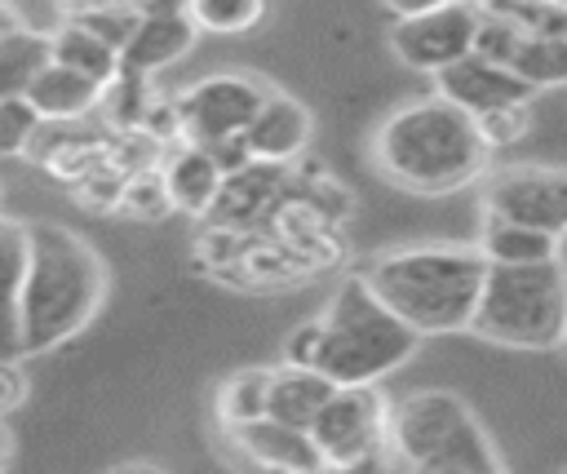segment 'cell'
Returning <instances> with one entry per match:
<instances>
[{"mask_svg": "<svg viewBox=\"0 0 567 474\" xmlns=\"http://www.w3.org/2000/svg\"><path fill=\"white\" fill-rule=\"evenodd\" d=\"M106 297V266L89 239L58 221H27V266L18 284L22 354H44L75 337Z\"/></svg>", "mask_w": 567, "mask_h": 474, "instance_id": "6da1fadb", "label": "cell"}, {"mask_svg": "<svg viewBox=\"0 0 567 474\" xmlns=\"http://www.w3.org/2000/svg\"><path fill=\"white\" fill-rule=\"evenodd\" d=\"M372 159L403 190L447 195L483 173L487 146L474 128V115L434 93V97L408 102L381 120Z\"/></svg>", "mask_w": 567, "mask_h": 474, "instance_id": "7a4b0ae2", "label": "cell"}, {"mask_svg": "<svg viewBox=\"0 0 567 474\" xmlns=\"http://www.w3.org/2000/svg\"><path fill=\"white\" fill-rule=\"evenodd\" d=\"M186 13L199 31H213V35H239L248 27L261 22L266 13V0H186Z\"/></svg>", "mask_w": 567, "mask_h": 474, "instance_id": "484cf974", "label": "cell"}, {"mask_svg": "<svg viewBox=\"0 0 567 474\" xmlns=\"http://www.w3.org/2000/svg\"><path fill=\"white\" fill-rule=\"evenodd\" d=\"M49 62V35L35 31H4L0 35V97L27 93V84L35 80V71Z\"/></svg>", "mask_w": 567, "mask_h": 474, "instance_id": "cb8c5ba5", "label": "cell"}, {"mask_svg": "<svg viewBox=\"0 0 567 474\" xmlns=\"http://www.w3.org/2000/svg\"><path fill=\"white\" fill-rule=\"evenodd\" d=\"M13 461V434L4 430V416H0V470Z\"/></svg>", "mask_w": 567, "mask_h": 474, "instance_id": "74e56055", "label": "cell"}, {"mask_svg": "<svg viewBox=\"0 0 567 474\" xmlns=\"http://www.w3.org/2000/svg\"><path fill=\"white\" fill-rule=\"evenodd\" d=\"M434 84H439V97L456 102L470 115L487 111V106H501V102H532L536 97V89L527 80H518L514 71H505L501 62H492L474 49L465 58H456L452 66H443L434 75Z\"/></svg>", "mask_w": 567, "mask_h": 474, "instance_id": "4fadbf2b", "label": "cell"}, {"mask_svg": "<svg viewBox=\"0 0 567 474\" xmlns=\"http://www.w3.org/2000/svg\"><path fill=\"white\" fill-rule=\"evenodd\" d=\"M40 124H44L40 111L22 93L0 97V155H27V146H31Z\"/></svg>", "mask_w": 567, "mask_h": 474, "instance_id": "f1b7e54d", "label": "cell"}, {"mask_svg": "<svg viewBox=\"0 0 567 474\" xmlns=\"http://www.w3.org/2000/svg\"><path fill=\"white\" fill-rule=\"evenodd\" d=\"M49 58L71 66V71H80V75H89V80H97V84H111L120 75V49L106 44L97 31H89L75 18L49 35Z\"/></svg>", "mask_w": 567, "mask_h": 474, "instance_id": "7402d4cb", "label": "cell"}, {"mask_svg": "<svg viewBox=\"0 0 567 474\" xmlns=\"http://www.w3.org/2000/svg\"><path fill=\"white\" fill-rule=\"evenodd\" d=\"M266 84L257 75H244V71H217V75H204L195 80L182 97H177V111H182V142H217L226 133H244L248 120L257 115V106L266 102Z\"/></svg>", "mask_w": 567, "mask_h": 474, "instance_id": "9c48e42d", "label": "cell"}, {"mask_svg": "<svg viewBox=\"0 0 567 474\" xmlns=\"http://www.w3.org/2000/svg\"><path fill=\"white\" fill-rule=\"evenodd\" d=\"M164 182H168L173 208H182L190 217H208V208L221 190V168L199 142H182V151L164 164Z\"/></svg>", "mask_w": 567, "mask_h": 474, "instance_id": "ac0fdd59", "label": "cell"}, {"mask_svg": "<svg viewBox=\"0 0 567 474\" xmlns=\"http://www.w3.org/2000/svg\"><path fill=\"white\" fill-rule=\"evenodd\" d=\"M337 385L319 372V368H284V372H270V390H266V416L275 421H288V425H301L310 430V421L319 416V408L328 403Z\"/></svg>", "mask_w": 567, "mask_h": 474, "instance_id": "d6986e66", "label": "cell"}, {"mask_svg": "<svg viewBox=\"0 0 567 474\" xmlns=\"http://www.w3.org/2000/svg\"><path fill=\"white\" fill-rule=\"evenodd\" d=\"M266 390H270V372L266 368H244L235 377H226L217 385V416L221 425H248L257 416H266Z\"/></svg>", "mask_w": 567, "mask_h": 474, "instance_id": "d4e9b609", "label": "cell"}, {"mask_svg": "<svg viewBox=\"0 0 567 474\" xmlns=\"http://www.w3.org/2000/svg\"><path fill=\"white\" fill-rule=\"evenodd\" d=\"M230 439L239 443V452L252 465L292 470V474L323 470V456H319L310 430H301V425H288V421H275V416H257L248 425H230Z\"/></svg>", "mask_w": 567, "mask_h": 474, "instance_id": "9a60e30c", "label": "cell"}, {"mask_svg": "<svg viewBox=\"0 0 567 474\" xmlns=\"http://www.w3.org/2000/svg\"><path fill=\"white\" fill-rule=\"evenodd\" d=\"M474 248L496 266H527V261L558 257V235L509 221V217H496V213H483V230H478Z\"/></svg>", "mask_w": 567, "mask_h": 474, "instance_id": "ffe728a7", "label": "cell"}, {"mask_svg": "<svg viewBox=\"0 0 567 474\" xmlns=\"http://www.w3.org/2000/svg\"><path fill=\"white\" fill-rule=\"evenodd\" d=\"M323 319V346L315 368L332 385H372L385 372H394L421 341L412 323H403L363 275H346L337 284L332 306Z\"/></svg>", "mask_w": 567, "mask_h": 474, "instance_id": "277c9868", "label": "cell"}, {"mask_svg": "<svg viewBox=\"0 0 567 474\" xmlns=\"http://www.w3.org/2000/svg\"><path fill=\"white\" fill-rule=\"evenodd\" d=\"M22 399H27V381H22V372L9 368V363H0V416L18 412Z\"/></svg>", "mask_w": 567, "mask_h": 474, "instance_id": "d590c367", "label": "cell"}, {"mask_svg": "<svg viewBox=\"0 0 567 474\" xmlns=\"http://www.w3.org/2000/svg\"><path fill=\"white\" fill-rule=\"evenodd\" d=\"M390 461L416 474H496L501 456L470 403L452 390H416L390 408Z\"/></svg>", "mask_w": 567, "mask_h": 474, "instance_id": "5b68a950", "label": "cell"}, {"mask_svg": "<svg viewBox=\"0 0 567 474\" xmlns=\"http://www.w3.org/2000/svg\"><path fill=\"white\" fill-rule=\"evenodd\" d=\"M474 53L501 62L505 71H514L518 80H527L536 93L567 84V35H532V31H518V27L478 18Z\"/></svg>", "mask_w": 567, "mask_h": 474, "instance_id": "8fae6325", "label": "cell"}, {"mask_svg": "<svg viewBox=\"0 0 567 474\" xmlns=\"http://www.w3.org/2000/svg\"><path fill=\"white\" fill-rule=\"evenodd\" d=\"M310 128H315L310 111H306L297 97L270 89L266 102L257 106V115L248 120L244 142H248L252 159H261V164H288V159H297V155L306 151Z\"/></svg>", "mask_w": 567, "mask_h": 474, "instance_id": "5bb4252c", "label": "cell"}, {"mask_svg": "<svg viewBox=\"0 0 567 474\" xmlns=\"http://www.w3.org/2000/svg\"><path fill=\"white\" fill-rule=\"evenodd\" d=\"M319 346H323V319H306V323H297V328L284 337V363H292V368H315Z\"/></svg>", "mask_w": 567, "mask_h": 474, "instance_id": "1f68e13d", "label": "cell"}, {"mask_svg": "<svg viewBox=\"0 0 567 474\" xmlns=\"http://www.w3.org/2000/svg\"><path fill=\"white\" fill-rule=\"evenodd\" d=\"M120 190H124V173H115V168H89L75 182V199L84 208H115L120 204Z\"/></svg>", "mask_w": 567, "mask_h": 474, "instance_id": "4dcf8cb0", "label": "cell"}, {"mask_svg": "<svg viewBox=\"0 0 567 474\" xmlns=\"http://www.w3.org/2000/svg\"><path fill=\"white\" fill-rule=\"evenodd\" d=\"M478 18L532 31V35H567V0H470Z\"/></svg>", "mask_w": 567, "mask_h": 474, "instance_id": "603a6c76", "label": "cell"}, {"mask_svg": "<svg viewBox=\"0 0 567 474\" xmlns=\"http://www.w3.org/2000/svg\"><path fill=\"white\" fill-rule=\"evenodd\" d=\"M483 213L549 230V235H567V168L558 164H518V168H501L496 177H487L483 186Z\"/></svg>", "mask_w": 567, "mask_h": 474, "instance_id": "30bf717a", "label": "cell"}, {"mask_svg": "<svg viewBox=\"0 0 567 474\" xmlns=\"http://www.w3.org/2000/svg\"><path fill=\"white\" fill-rule=\"evenodd\" d=\"M13 27H18V18L9 13V4H0V35H4V31H13Z\"/></svg>", "mask_w": 567, "mask_h": 474, "instance_id": "f35d334b", "label": "cell"}, {"mask_svg": "<svg viewBox=\"0 0 567 474\" xmlns=\"http://www.w3.org/2000/svg\"><path fill=\"white\" fill-rule=\"evenodd\" d=\"M137 18H142V9H133V4H102V9H93V13H80L75 22H84L89 31H97L106 44H124L128 40V31L137 27Z\"/></svg>", "mask_w": 567, "mask_h": 474, "instance_id": "f546056e", "label": "cell"}, {"mask_svg": "<svg viewBox=\"0 0 567 474\" xmlns=\"http://www.w3.org/2000/svg\"><path fill=\"white\" fill-rule=\"evenodd\" d=\"M22 97L40 111V120L66 124V120L89 115V111L106 97V84H97V80H89V75H80V71H71V66H62V62L49 58V62L35 71V80L27 84Z\"/></svg>", "mask_w": 567, "mask_h": 474, "instance_id": "2e32d148", "label": "cell"}, {"mask_svg": "<svg viewBox=\"0 0 567 474\" xmlns=\"http://www.w3.org/2000/svg\"><path fill=\"white\" fill-rule=\"evenodd\" d=\"M195 35H199V27L190 22L186 4H155V9H142L137 27H133L128 40L120 44V66L151 75V71H159V66L186 58L190 44H195Z\"/></svg>", "mask_w": 567, "mask_h": 474, "instance_id": "7c38bea8", "label": "cell"}, {"mask_svg": "<svg viewBox=\"0 0 567 474\" xmlns=\"http://www.w3.org/2000/svg\"><path fill=\"white\" fill-rule=\"evenodd\" d=\"M487 257L470 244H408L372 257L363 279L421 337L461 332L474 319Z\"/></svg>", "mask_w": 567, "mask_h": 474, "instance_id": "3957f363", "label": "cell"}, {"mask_svg": "<svg viewBox=\"0 0 567 474\" xmlns=\"http://www.w3.org/2000/svg\"><path fill=\"white\" fill-rule=\"evenodd\" d=\"M22 266H27V226L0 217V363L22 359V332H18Z\"/></svg>", "mask_w": 567, "mask_h": 474, "instance_id": "44dd1931", "label": "cell"}, {"mask_svg": "<svg viewBox=\"0 0 567 474\" xmlns=\"http://www.w3.org/2000/svg\"><path fill=\"white\" fill-rule=\"evenodd\" d=\"M390 434V399L372 385H337L319 416L310 421V439L323 465H363L385 447Z\"/></svg>", "mask_w": 567, "mask_h": 474, "instance_id": "52a82bcc", "label": "cell"}, {"mask_svg": "<svg viewBox=\"0 0 567 474\" xmlns=\"http://www.w3.org/2000/svg\"><path fill=\"white\" fill-rule=\"evenodd\" d=\"M470 328L518 350H549L567 341V270L558 257L527 266L487 261Z\"/></svg>", "mask_w": 567, "mask_h": 474, "instance_id": "8992f818", "label": "cell"}, {"mask_svg": "<svg viewBox=\"0 0 567 474\" xmlns=\"http://www.w3.org/2000/svg\"><path fill=\"white\" fill-rule=\"evenodd\" d=\"M142 128L155 137V142H182V111H177V97H151L146 111H142Z\"/></svg>", "mask_w": 567, "mask_h": 474, "instance_id": "d6a6232c", "label": "cell"}, {"mask_svg": "<svg viewBox=\"0 0 567 474\" xmlns=\"http://www.w3.org/2000/svg\"><path fill=\"white\" fill-rule=\"evenodd\" d=\"M474 128H478V137H483L487 151L514 146L532 128V102H501V106L474 111Z\"/></svg>", "mask_w": 567, "mask_h": 474, "instance_id": "83f0119b", "label": "cell"}, {"mask_svg": "<svg viewBox=\"0 0 567 474\" xmlns=\"http://www.w3.org/2000/svg\"><path fill=\"white\" fill-rule=\"evenodd\" d=\"M204 151L217 159L221 177H226V173H239L244 164H252V151H248L244 133H226V137H217V142H204Z\"/></svg>", "mask_w": 567, "mask_h": 474, "instance_id": "e575fe53", "label": "cell"}, {"mask_svg": "<svg viewBox=\"0 0 567 474\" xmlns=\"http://www.w3.org/2000/svg\"><path fill=\"white\" fill-rule=\"evenodd\" d=\"M244 248H248V239L239 235V226H221V221H217L213 230H204V239H199V257L213 261V266H221V261L239 266Z\"/></svg>", "mask_w": 567, "mask_h": 474, "instance_id": "836d02e7", "label": "cell"}, {"mask_svg": "<svg viewBox=\"0 0 567 474\" xmlns=\"http://www.w3.org/2000/svg\"><path fill=\"white\" fill-rule=\"evenodd\" d=\"M115 208L128 213V217H142V221L168 217V213H173V195H168L164 168H137V173H128Z\"/></svg>", "mask_w": 567, "mask_h": 474, "instance_id": "4316f807", "label": "cell"}, {"mask_svg": "<svg viewBox=\"0 0 567 474\" xmlns=\"http://www.w3.org/2000/svg\"><path fill=\"white\" fill-rule=\"evenodd\" d=\"M474 31H478V13L470 0H443L425 13H408L390 27V49L403 66L439 75L443 66H452L456 58H465L474 49Z\"/></svg>", "mask_w": 567, "mask_h": 474, "instance_id": "ba28073f", "label": "cell"}, {"mask_svg": "<svg viewBox=\"0 0 567 474\" xmlns=\"http://www.w3.org/2000/svg\"><path fill=\"white\" fill-rule=\"evenodd\" d=\"M275 195H279V164H244L239 173H226L221 177V190L208 208V217H217L221 226H257L270 208H275Z\"/></svg>", "mask_w": 567, "mask_h": 474, "instance_id": "e0dca14e", "label": "cell"}, {"mask_svg": "<svg viewBox=\"0 0 567 474\" xmlns=\"http://www.w3.org/2000/svg\"><path fill=\"white\" fill-rule=\"evenodd\" d=\"M434 4H443V0H385V9L399 13V18H408V13H425V9H434Z\"/></svg>", "mask_w": 567, "mask_h": 474, "instance_id": "8d00e7d4", "label": "cell"}]
</instances>
